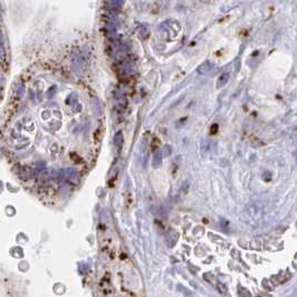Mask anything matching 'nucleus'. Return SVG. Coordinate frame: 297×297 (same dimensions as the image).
Here are the masks:
<instances>
[{
  "mask_svg": "<svg viewBox=\"0 0 297 297\" xmlns=\"http://www.w3.org/2000/svg\"><path fill=\"white\" fill-rule=\"evenodd\" d=\"M212 68H213V64L211 62H204L198 68V73L201 74V75H204V74H208L210 71H212Z\"/></svg>",
  "mask_w": 297,
  "mask_h": 297,
  "instance_id": "f257e3e1",
  "label": "nucleus"
},
{
  "mask_svg": "<svg viewBox=\"0 0 297 297\" xmlns=\"http://www.w3.org/2000/svg\"><path fill=\"white\" fill-rule=\"evenodd\" d=\"M229 79V74L228 73H225V74H222L220 77H219V79L217 82V88H220L222 86H225L227 84V82Z\"/></svg>",
  "mask_w": 297,
  "mask_h": 297,
  "instance_id": "f03ea898",
  "label": "nucleus"
},
{
  "mask_svg": "<svg viewBox=\"0 0 297 297\" xmlns=\"http://www.w3.org/2000/svg\"><path fill=\"white\" fill-rule=\"evenodd\" d=\"M161 163V153L157 152L155 155H154V166H159Z\"/></svg>",
  "mask_w": 297,
  "mask_h": 297,
  "instance_id": "7ed1b4c3",
  "label": "nucleus"
},
{
  "mask_svg": "<svg viewBox=\"0 0 297 297\" xmlns=\"http://www.w3.org/2000/svg\"><path fill=\"white\" fill-rule=\"evenodd\" d=\"M217 130H218V125H217V124H215V125L212 126V128H211V133H212V134H215V133L217 132Z\"/></svg>",
  "mask_w": 297,
  "mask_h": 297,
  "instance_id": "20e7f679",
  "label": "nucleus"
}]
</instances>
